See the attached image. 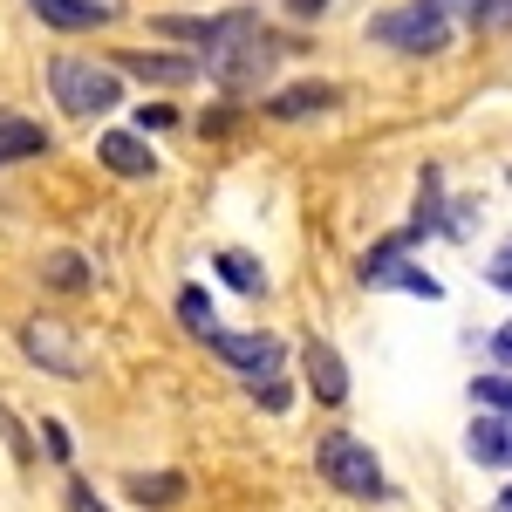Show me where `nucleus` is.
<instances>
[{
    "label": "nucleus",
    "mask_w": 512,
    "mask_h": 512,
    "mask_svg": "<svg viewBox=\"0 0 512 512\" xmlns=\"http://www.w3.org/2000/svg\"><path fill=\"white\" fill-rule=\"evenodd\" d=\"M267 69H274V41L260 28V14H253V7L219 14V21H212V41H205V76L219 82L226 96H246V89H260Z\"/></svg>",
    "instance_id": "f257e3e1"
},
{
    "label": "nucleus",
    "mask_w": 512,
    "mask_h": 512,
    "mask_svg": "<svg viewBox=\"0 0 512 512\" xmlns=\"http://www.w3.org/2000/svg\"><path fill=\"white\" fill-rule=\"evenodd\" d=\"M48 89H55V103H62L69 117H110L123 103L117 69L82 62V55H55V62H48Z\"/></svg>",
    "instance_id": "f03ea898"
},
{
    "label": "nucleus",
    "mask_w": 512,
    "mask_h": 512,
    "mask_svg": "<svg viewBox=\"0 0 512 512\" xmlns=\"http://www.w3.org/2000/svg\"><path fill=\"white\" fill-rule=\"evenodd\" d=\"M315 465H321V478H328L335 492H349V499H383V492H390V485H383V465H376V451H369L362 437H349V431L321 437Z\"/></svg>",
    "instance_id": "7ed1b4c3"
},
{
    "label": "nucleus",
    "mask_w": 512,
    "mask_h": 512,
    "mask_svg": "<svg viewBox=\"0 0 512 512\" xmlns=\"http://www.w3.org/2000/svg\"><path fill=\"white\" fill-rule=\"evenodd\" d=\"M369 41H376V48H396V55H437V48L451 41V14L410 0V7L376 14V21H369Z\"/></svg>",
    "instance_id": "20e7f679"
},
{
    "label": "nucleus",
    "mask_w": 512,
    "mask_h": 512,
    "mask_svg": "<svg viewBox=\"0 0 512 512\" xmlns=\"http://www.w3.org/2000/svg\"><path fill=\"white\" fill-rule=\"evenodd\" d=\"M21 349L35 355L48 376H62V383H82L89 376V349H82V335L69 321H21Z\"/></svg>",
    "instance_id": "39448f33"
},
{
    "label": "nucleus",
    "mask_w": 512,
    "mask_h": 512,
    "mask_svg": "<svg viewBox=\"0 0 512 512\" xmlns=\"http://www.w3.org/2000/svg\"><path fill=\"white\" fill-rule=\"evenodd\" d=\"M410 246H417V226H410V233H390L383 246H369V253H362V287H403V294H424V301H437L444 287H437L424 267H410V260H403Z\"/></svg>",
    "instance_id": "423d86ee"
},
{
    "label": "nucleus",
    "mask_w": 512,
    "mask_h": 512,
    "mask_svg": "<svg viewBox=\"0 0 512 512\" xmlns=\"http://www.w3.org/2000/svg\"><path fill=\"white\" fill-rule=\"evenodd\" d=\"M205 349L219 355L226 369H239V376H253V383L280 369V342H274V335H233V328H212V335H205Z\"/></svg>",
    "instance_id": "0eeeda50"
},
{
    "label": "nucleus",
    "mask_w": 512,
    "mask_h": 512,
    "mask_svg": "<svg viewBox=\"0 0 512 512\" xmlns=\"http://www.w3.org/2000/svg\"><path fill=\"white\" fill-rule=\"evenodd\" d=\"M35 21L62 28V35H82V28H110L117 21V0H28Z\"/></svg>",
    "instance_id": "6e6552de"
},
{
    "label": "nucleus",
    "mask_w": 512,
    "mask_h": 512,
    "mask_svg": "<svg viewBox=\"0 0 512 512\" xmlns=\"http://www.w3.org/2000/svg\"><path fill=\"white\" fill-rule=\"evenodd\" d=\"M96 158L110 164L117 178H151V171H158V151H151L137 130H110V137L96 144Z\"/></svg>",
    "instance_id": "1a4fd4ad"
},
{
    "label": "nucleus",
    "mask_w": 512,
    "mask_h": 512,
    "mask_svg": "<svg viewBox=\"0 0 512 512\" xmlns=\"http://www.w3.org/2000/svg\"><path fill=\"white\" fill-rule=\"evenodd\" d=\"M301 362H308V383H315V396H321V403H349V369H342V355L328 349L321 335H308Z\"/></svg>",
    "instance_id": "9d476101"
},
{
    "label": "nucleus",
    "mask_w": 512,
    "mask_h": 512,
    "mask_svg": "<svg viewBox=\"0 0 512 512\" xmlns=\"http://www.w3.org/2000/svg\"><path fill=\"white\" fill-rule=\"evenodd\" d=\"M465 444H472L478 465H499V472H512V417H506V410H485Z\"/></svg>",
    "instance_id": "9b49d317"
},
{
    "label": "nucleus",
    "mask_w": 512,
    "mask_h": 512,
    "mask_svg": "<svg viewBox=\"0 0 512 512\" xmlns=\"http://www.w3.org/2000/svg\"><path fill=\"white\" fill-rule=\"evenodd\" d=\"M28 158H48V130L35 117L0 110V164H28Z\"/></svg>",
    "instance_id": "f8f14e48"
},
{
    "label": "nucleus",
    "mask_w": 512,
    "mask_h": 512,
    "mask_svg": "<svg viewBox=\"0 0 512 512\" xmlns=\"http://www.w3.org/2000/svg\"><path fill=\"white\" fill-rule=\"evenodd\" d=\"M335 96H342L335 82H294V89H280L274 103H267V117H280V123H294V117H321V110H328Z\"/></svg>",
    "instance_id": "ddd939ff"
},
{
    "label": "nucleus",
    "mask_w": 512,
    "mask_h": 512,
    "mask_svg": "<svg viewBox=\"0 0 512 512\" xmlns=\"http://www.w3.org/2000/svg\"><path fill=\"white\" fill-rule=\"evenodd\" d=\"M123 76H144V82H192L198 62H185V55H151V48H130V55H123Z\"/></svg>",
    "instance_id": "4468645a"
},
{
    "label": "nucleus",
    "mask_w": 512,
    "mask_h": 512,
    "mask_svg": "<svg viewBox=\"0 0 512 512\" xmlns=\"http://www.w3.org/2000/svg\"><path fill=\"white\" fill-rule=\"evenodd\" d=\"M178 492H185V478H178V472H137V478H130V499H137V506H171Z\"/></svg>",
    "instance_id": "2eb2a0df"
},
{
    "label": "nucleus",
    "mask_w": 512,
    "mask_h": 512,
    "mask_svg": "<svg viewBox=\"0 0 512 512\" xmlns=\"http://www.w3.org/2000/svg\"><path fill=\"white\" fill-rule=\"evenodd\" d=\"M41 274H48V287H62V294H82V287L96 280L82 253H48V267H41Z\"/></svg>",
    "instance_id": "dca6fc26"
},
{
    "label": "nucleus",
    "mask_w": 512,
    "mask_h": 512,
    "mask_svg": "<svg viewBox=\"0 0 512 512\" xmlns=\"http://www.w3.org/2000/svg\"><path fill=\"white\" fill-rule=\"evenodd\" d=\"M212 21H219V14H158L151 28L171 35V41H198V48H205V41H212Z\"/></svg>",
    "instance_id": "f3484780"
},
{
    "label": "nucleus",
    "mask_w": 512,
    "mask_h": 512,
    "mask_svg": "<svg viewBox=\"0 0 512 512\" xmlns=\"http://www.w3.org/2000/svg\"><path fill=\"white\" fill-rule=\"evenodd\" d=\"M219 274L233 280L239 294H260V287H267V274H260V260H253V253H219Z\"/></svg>",
    "instance_id": "a211bd4d"
},
{
    "label": "nucleus",
    "mask_w": 512,
    "mask_h": 512,
    "mask_svg": "<svg viewBox=\"0 0 512 512\" xmlns=\"http://www.w3.org/2000/svg\"><path fill=\"white\" fill-rule=\"evenodd\" d=\"M178 315H185V328H192V335H212V328H219L212 301H205V287H185V294H178Z\"/></svg>",
    "instance_id": "6ab92c4d"
},
{
    "label": "nucleus",
    "mask_w": 512,
    "mask_h": 512,
    "mask_svg": "<svg viewBox=\"0 0 512 512\" xmlns=\"http://www.w3.org/2000/svg\"><path fill=\"white\" fill-rule=\"evenodd\" d=\"M472 396L485 403V410H506V417H512V369H499V376H478Z\"/></svg>",
    "instance_id": "aec40b11"
},
{
    "label": "nucleus",
    "mask_w": 512,
    "mask_h": 512,
    "mask_svg": "<svg viewBox=\"0 0 512 512\" xmlns=\"http://www.w3.org/2000/svg\"><path fill=\"white\" fill-rule=\"evenodd\" d=\"M472 28H478V35H499V28H512V0H478V7H472Z\"/></svg>",
    "instance_id": "412c9836"
},
{
    "label": "nucleus",
    "mask_w": 512,
    "mask_h": 512,
    "mask_svg": "<svg viewBox=\"0 0 512 512\" xmlns=\"http://www.w3.org/2000/svg\"><path fill=\"white\" fill-rule=\"evenodd\" d=\"M485 280H492V287H506V294H512V246H499V260L485 267Z\"/></svg>",
    "instance_id": "4be33fe9"
},
{
    "label": "nucleus",
    "mask_w": 512,
    "mask_h": 512,
    "mask_svg": "<svg viewBox=\"0 0 512 512\" xmlns=\"http://www.w3.org/2000/svg\"><path fill=\"white\" fill-rule=\"evenodd\" d=\"M69 512H110V506H103L89 485H69Z\"/></svg>",
    "instance_id": "5701e85b"
},
{
    "label": "nucleus",
    "mask_w": 512,
    "mask_h": 512,
    "mask_svg": "<svg viewBox=\"0 0 512 512\" xmlns=\"http://www.w3.org/2000/svg\"><path fill=\"white\" fill-rule=\"evenodd\" d=\"M253 396H260L267 410H287V383H253Z\"/></svg>",
    "instance_id": "b1692460"
},
{
    "label": "nucleus",
    "mask_w": 512,
    "mask_h": 512,
    "mask_svg": "<svg viewBox=\"0 0 512 512\" xmlns=\"http://www.w3.org/2000/svg\"><path fill=\"white\" fill-rule=\"evenodd\" d=\"M492 362H499V369H512V321L492 335Z\"/></svg>",
    "instance_id": "393cba45"
},
{
    "label": "nucleus",
    "mask_w": 512,
    "mask_h": 512,
    "mask_svg": "<svg viewBox=\"0 0 512 512\" xmlns=\"http://www.w3.org/2000/svg\"><path fill=\"white\" fill-rule=\"evenodd\" d=\"M41 437H48V451H55V458H69V431H62V424H55V417H48V424H41Z\"/></svg>",
    "instance_id": "a878e982"
},
{
    "label": "nucleus",
    "mask_w": 512,
    "mask_h": 512,
    "mask_svg": "<svg viewBox=\"0 0 512 512\" xmlns=\"http://www.w3.org/2000/svg\"><path fill=\"white\" fill-rule=\"evenodd\" d=\"M294 14H328V0H287Z\"/></svg>",
    "instance_id": "bb28decb"
},
{
    "label": "nucleus",
    "mask_w": 512,
    "mask_h": 512,
    "mask_svg": "<svg viewBox=\"0 0 512 512\" xmlns=\"http://www.w3.org/2000/svg\"><path fill=\"white\" fill-rule=\"evenodd\" d=\"M424 7H437V14H451V7H465V14H472L478 0H424Z\"/></svg>",
    "instance_id": "cd10ccee"
},
{
    "label": "nucleus",
    "mask_w": 512,
    "mask_h": 512,
    "mask_svg": "<svg viewBox=\"0 0 512 512\" xmlns=\"http://www.w3.org/2000/svg\"><path fill=\"white\" fill-rule=\"evenodd\" d=\"M492 512H512V485H506V499H499V506H492Z\"/></svg>",
    "instance_id": "c85d7f7f"
}]
</instances>
